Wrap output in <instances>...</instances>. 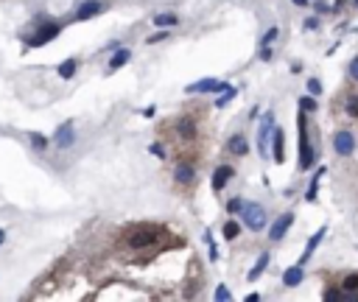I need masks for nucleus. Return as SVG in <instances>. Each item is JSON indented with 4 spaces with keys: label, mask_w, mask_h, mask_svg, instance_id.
I'll return each mask as SVG.
<instances>
[{
    "label": "nucleus",
    "mask_w": 358,
    "mask_h": 302,
    "mask_svg": "<svg viewBox=\"0 0 358 302\" xmlns=\"http://www.w3.org/2000/svg\"><path fill=\"white\" fill-rule=\"evenodd\" d=\"M297 126H299V168L308 171V168H314L316 151L311 148V143H308V126H305V115L297 118Z\"/></svg>",
    "instance_id": "nucleus-1"
},
{
    "label": "nucleus",
    "mask_w": 358,
    "mask_h": 302,
    "mask_svg": "<svg viewBox=\"0 0 358 302\" xmlns=\"http://www.w3.org/2000/svg\"><path fill=\"white\" fill-rule=\"evenodd\" d=\"M241 218L249 230H255V232H261L263 227H266V210H263L261 205H255V202H243Z\"/></svg>",
    "instance_id": "nucleus-2"
},
{
    "label": "nucleus",
    "mask_w": 358,
    "mask_h": 302,
    "mask_svg": "<svg viewBox=\"0 0 358 302\" xmlns=\"http://www.w3.org/2000/svg\"><path fill=\"white\" fill-rule=\"evenodd\" d=\"M274 132V112H263L261 115V129H258V151H261V157L269 160V134Z\"/></svg>",
    "instance_id": "nucleus-3"
},
{
    "label": "nucleus",
    "mask_w": 358,
    "mask_h": 302,
    "mask_svg": "<svg viewBox=\"0 0 358 302\" xmlns=\"http://www.w3.org/2000/svg\"><path fill=\"white\" fill-rule=\"evenodd\" d=\"M157 241H160V230H157V227H140V230L129 232V238H126V243L132 249L151 246V243H157Z\"/></svg>",
    "instance_id": "nucleus-4"
},
{
    "label": "nucleus",
    "mask_w": 358,
    "mask_h": 302,
    "mask_svg": "<svg viewBox=\"0 0 358 302\" xmlns=\"http://www.w3.org/2000/svg\"><path fill=\"white\" fill-rule=\"evenodd\" d=\"M59 31H62L59 23H45V25H39V28L34 31V36L28 39V45L39 48V45H45V42H50V39H56V36H59Z\"/></svg>",
    "instance_id": "nucleus-5"
},
{
    "label": "nucleus",
    "mask_w": 358,
    "mask_h": 302,
    "mask_svg": "<svg viewBox=\"0 0 358 302\" xmlns=\"http://www.w3.org/2000/svg\"><path fill=\"white\" fill-rule=\"evenodd\" d=\"M333 148L341 157H350L352 151H355V137H352L350 129H339V132L333 134Z\"/></svg>",
    "instance_id": "nucleus-6"
},
{
    "label": "nucleus",
    "mask_w": 358,
    "mask_h": 302,
    "mask_svg": "<svg viewBox=\"0 0 358 302\" xmlns=\"http://www.w3.org/2000/svg\"><path fill=\"white\" fill-rule=\"evenodd\" d=\"M291 224H294V213H283V216L269 227V241H283L285 232L291 230Z\"/></svg>",
    "instance_id": "nucleus-7"
},
{
    "label": "nucleus",
    "mask_w": 358,
    "mask_h": 302,
    "mask_svg": "<svg viewBox=\"0 0 358 302\" xmlns=\"http://www.w3.org/2000/svg\"><path fill=\"white\" fill-rule=\"evenodd\" d=\"M227 81H219V79H201V81H196V84H188L185 87V92H224L227 90Z\"/></svg>",
    "instance_id": "nucleus-8"
},
{
    "label": "nucleus",
    "mask_w": 358,
    "mask_h": 302,
    "mask_svg": "<svg viewBox=\"0 0 358 302\" xmlns=\"http://www.w3.org/2000/svg\"><path fill=\"white\" fill-rule=\"evenodd\" d=\"M101 12H104L101 0H84V3L76 9V20H90V17H95V14H101Z\"/></svg>",
    "instance_id": "nucleus-9"
},
{
    "label": "nucleus",
    "mask_w": 358,
    "mask_h": 302,
    "mask_svg": "<svg viewBox=\"0 0 358 302\" xmlns=\"http://www.w3.org/2000/svg\"><path fill=\"white\" fill-rule=\"evenodd\" d=\"M227 151H230V154H235V157H243V154H246L249 151V140H246V134H232L230 140H227Z\"/></svg>",
    "instance_id": "nucleus-10"
},
{
    "label": "nucleus",
    "mask_w": 358,
    "mask_h": 302,
    "mask_svg": "<svg viewBox=\"0 0 358 302\" xmlns=\"http://www.w3.org/2000/svg\"><path fill=\"white\" fill-rule=\"evenodd\" d=\"M325 235H328V227H319V230H316L314 235L308 238V246H305L302 258H299V266H305V263H308V260H311V255H314V249L319 246V241H322V238H325Z\"/></svg>",
    "instance_id": "nucleus-11"
},
{
    "label": "nucleus",
    "mask_w": 358,
    "mask_h": 302,
    "mask_svg": "<svg viewBox=\"0 0 358 302\" xmlns=\"http://www.w3.org/2000/svg\"><path fill=\"white\" fill-rule=\"evenodd\" d=\"M232 174H235V171H232L230 165H219V168L213 171V190H216V193L224 190V185L232 179Z\"/></svg>",
    "instance_id": "nucleus-12"
},
{
    "label": "nucleus",
    "mask_w": 358,
    "mask_h": 302,
    "mask_svg": "<svg viewBox=\"0 0 358 302\" xmlns=\"http://www.w3.org/2000/svg\"><path fill=\"white\" fill-rule=\"evenodd\" d=\"M73 123H62L56 129V148H67V145H73Z\"/></svg>",
    "instance_id": "nucleus-13"
},
{
    "label": "nucleus",
    "mask_w": 358,
    "mask_h": 302,
    "mask_svg": "<svg viewBox=\"0 0 358 302\" xmlns=\"http://www.w3.org/2000/svg\"><path fill=\"white\" fill-rule=\"evenodd\" d=\"M302 269H305V266H299V263H297V266H291V269H285V272H283V285L294 288V285L302 283V280H305V272H302Z\"/></svg>",
    "instance_id": "nucleus-14"
},
{
    "label": "nucleus",
    "mask_w": 358,
    "mask_h": 302,
    "mask_svg": "<svg viewBox=\"0 0 358 302\" xmlns=\"http://www.w3.org/2000/svg\"><path fill=\"white\" fill-rule=\"evenodd\" d=\"M272 154H274V163H283L285 160V151H283V129L274 126L272 132Z\"/></svg>",
    "instance_id": "nucleus-15"
},
{
    "label": "nucleus",
    "mask_w": 358,
    "mask_h": 302,
    "mask_svg": "<svg viewBox=\"0 0 358 302\" xmlns=\"http://www.w3.org/2000/svg\"><path fill=\"white\" fill-rule=\"evenodd\" d=\"M129 59H132V51H129V48H118L115 54H112V59H110V73L118 70V67H123Z\"/></svg>",
    "instance_id": "nucleus-16"
},
{
    "label": "nucleus",
    "mask_w": 358,
    "mask_h": 302,
    "mask_svg": "<svg viewBox=\"0 0 358 302\" xmlns=\"http://www.w3.org/2000/svg\"><path fill=\"white\" fill-rule=\"evenodd\" d=\"M266 266H269V252H263L261 258H258V263L252 266V272H249V283H255V280L266 272Z\"/></svg>",
    "instance_id": "nucleus-17"
},
{
    "label": "nucleus",
    "mask_w": 358,
    "mask_h": 302,
    "mask_svg": "<svg viewBox=\"0 0 358 302\" xmlns=\"http://www.w3.org/2000/svg\"><path fill=\"white\" fill-rule=\"evenodd\" d=\"M154 25H157V28H174V25H179V17H176V14H157V17H154Z\"/></svg>",
    "instance_id": "nucleus-18"
},
{
    "label": "nucleus",
    "mask_w": 358,
    "mask_h": 302,
    "mask_svg": "<svg viewBox=\"0 0 358 302\" xmlns=\"http://www.w3.org/2000/svg\"><path fill=\"white\" fill-rule=\"evenodd\" d=\"M322 174H325V168H319V171L314 174V179H311L308 193H305V199H308V202H314V199H316V193H319V179H322Z\"/></svg>",
    "instance_id": "nucleus-19"
},
{
    "label": "nucleus",
    "mask_w": 358,
    "mask_h": 302,
    "mask_svg": "<svg viewBox=\"0 0 358 302\" xmlns=\"http://www.w3.org/2000/svg\"><path fill=\"white\" fill-rule=\"evenodd\" d=\"M176 132L182 134L185 140H193V137H196V126H193V121H179V123H176Z\"/></svg>",
    "instance_id": "nucleus-20"
},
{
    "label": "nucleus",
    "mask_w": 358,
    "mask_h": 302,
    "mask_svg": "<svg viewBox=\"0 0 358 302\" xmlns=\"http://www.w3.org/2000/svg\"><path fill=\"white\" fill-rule=\"evenodd\" d=\"M174 176H176V182H182V185H185V182H190V179H193V168L182 163V165H176Z\"/></svg>",
    "instance_id": "nucleus-21"
},
{
    "label": "nucleus",
    "mask_w": 358,
    "mask_h": 302,
    "mask_svg": "<svg viewBox=\"0 0 358 302\" xmlns=\"http://www.w3.org/2000/svg\"><path fill=\"white\" fill-rule=\"evenodd\" d=\"M76 67H79V62H76V59H67V62H62V65H59V76H62V79H73Z\"/></svg>",
    "instance_id": "nucleus-22"
},
{
    "label": "nucleus",
    "mask_w": 358,
    "mask_h": 302,
    "mask_svg": "<svg viewBox=\"0 0 358 302\" xmlns=\"http://www.w3.org/2000/svg\"><path fill=\"white\" fill-rule=\"evenodd\" d=\"M238 235H241V227H238V221H227V224H224V238H227V241H235Z\"/></svg>",
    "instance_id": "nucleus-23"
},
{
    "label": "nucleus",
    "mask_w": 358,
    "mask_h": 302,
    "mask_svg": "<svg viewBox=\"0 0 358 302\" xmlns=\"http://www.w3.org/2000/svg\"><path fill=\"white\" fill-rule=\"evenodd\" d=\"M299 107H302V112H316V95H302L299 98Z\"/></svg>",
    "instance_id": "nucleus-24"
},
{
    "label": "nucleus",
    "mask_w": 358,
    "mask_h": 302,
    "mask_svg": "<svg viewBox=\"0 0 358 302\" xmlns=\"http://www.w3.org/2000/svg\"><path fill=\"white\" fill-rule=\"evenodd\" d=\"M341 288H344V291H352V294H358V274H347L344 283H341Z\"/></svg>",
    "instance_id": "nucleus-25"
},
{
    "label": "nucleus",
    "mask_w": 358,
    "mask_h": 302,
    "mask_svg": "<svg viewBox=\"0 0 358 302\" xmlns=\"http://www.w3.org/2000/svg\"><path fill=\"white\" fill-rule=\"evenodd\" d=\"M277 34H280V28L277 25H272V28L266 31V34H263V39H261V45H272L274 39H277Z\"/></svg>",
    "instance_id": "nucleus-26"
},
{
    "label": "nucleus",
    "mask_w": 358,
    "mask_h": 302,
    "mask_svg": "<svg viewBox=\"0 0 358 302\" xmlns=\"http://www.w3.org/2000/svg\"><path fill=\"white\" fill-rule=\"evenodd\" d=\"M232 98H235V90H232V87H227L224 92H221L219 95V101H216V107H224V104H230Z\"/></svg>",
    "instance_id": "nucleus-27"
},
{
    "label": "nucleus",
    "mask_w": 358,
    "mask_h": 302,
    "mask_svg": "<svg viewBox=\"0 0 358 302\" xmlns=\"http://www.w3.org/2000/svg\"><path fill=\"white\" fill-rule=\"evenodd\" d=\"M347 115H350V118H358V95L347 98Z\"/></svg>",
    "instance_id": "nucleus-28"
},
{
    "label": "nucleus",
    "mask_w": 358,
    "mask_h": 302,
    "mask_svg": "<svg viewBox=\"0 0 358 302\" xmlns=\"http://www.w3.org/2000/svg\"><path fill=\"white\" fill-rule=\"evenodd\" d=\"M216 299H219V302H227V299H232L230 288H227V285H219V288H216Z\"/></svg>",
    "instance_id": "nucleus-29"
},
{
    "label": "nucleus",
    "mask_w": 358,
    "mask_h": 302,
    "mask_svg": "<svg viewBox=\"0 0 358 302\" xmlns=\"http://www.w3.org/2000/svg\"><path fill=\"white\" fill-rule=\"evenodd\" d=\"M31 143H34V148H39V151L48 148V140H45L42 134H31Z\"/></svg>",
    "instance_id": "nucleus-30"
},
{
    "label": "nucleus",
    "mask_w": 358,
    "mask_h": 302,
    "mask_svg": "<svg viewBox=\"0 0 358 302\" xmlns=\"http://www.w3.org/2000/svg\"><path fill=\"white\" fill-rule=\"evenodd\" d=\"M163 39H168V31H157V34L148 36L146 42H148V45H154V42H163Z\"/></svg>",
    "instance_id": "nucleus-31"
},
{
    "label": "nucleus",
    "mask_w": 358,
    "mask_h": 302,
    "mask_svg": "<svg viewBox=\"0 0 358 302\" xmlns=\"http://www.w3.org/2000/svg\"><path fill=\"white\" fill-rule=\"evenodd\" d=\"M308 92H311V95H322V84H319V79H311V81H308Z\"/></svg>",
    "instance_id": "nucleus-32"
},
{
    "label": "nucleus",
    "mask_w": 358,
    "mask_h": 302,
    "mask_svg": "<svg viewBox=\"0 0 358 302\" xmlns=\"http://www.w3.org/2000/svg\"><path fill=\"white\" fill-rule=\"evenodd\" d=\"M241 207H243V199H230L227 210H230V213H241Z\"/></svg>",
    "instance_id": "nucleus-33"
},
{
    "label": "nucleus",
    "mask_w": 358,
    "mask_h": 302,
    "mask_svg": "<svg viewBox=\"0 0 358 302\" xmlns=\"http://www.w3.org/2000/svg\"><path fill=\"white\" fill-rule=\"evenodd\" d=\"M148 151H151L154 157H160V160L165 157V148H163V145H160V143H151V145H148Z\"/></svg>",
    "instance_id": "nucleus-34"
},
{
    "label": "nucleus",
    "mask_w": 358,
    "mask_h": 302,
    "mask_svg": "<svg viewBox=\"0 0 358 302\" xmlns=\"http://www.w3.org/2000/svg\"><path fill=\"white\" fill-rule=\"evenodd\" d=\"M350 79H355V81H358V56L350 62Z\"/></svg>",
    "instance_id": "nucleus-35"
},
{
    "label": "nucleus",
    "mask_w": 358,
    "mask_h": 302,
    "mask_svg": "<svg viewBox=\"0 0 358 302\" xmlns=\"http://www.w3.org/2000/svg\"><path fill=\"white\" fill-rule=\"evenodd\" d=\"M261 59L263 62H272V48H269V45H263V48H261Z\"/></svg>",
    "instance_id": "nucleus-36"
},
{
    "label": "nucleus",
    "mask_w": 358,
    "mask_h": 302,
    "mask_svg": "<svg viewBox=\"0 0 358 302\" xmlns=\"http://www.w3.org/2000/svg\"><path fill=\"white\" fill-rule=\"evenodd\" d=\"M316 25H319V20H316V17H311V20H305V28H316Z\"/></svg>",
    "instance_id": "nucleus-37"
},
{
    "label": "nucleus",
    "mask_w": 358,
    "mask_h": 302,
    "mask_svg": "<svg viewBox=\"0 0 358 302\" xmlns=\"http://www.w3.org/2000/svg\"><path fill=\"white\" fill-rule=\"evenodd\" d=\"M294 3H297V6H308V0H294Z\"/></svg>",
    "instance_id": "nucleus-38"
},
{
    "label": "nucleus",
    "mask_w": 358,
    "mask_h": 302,
    "mask_svg": "<svg viewBox=\"0 0 358 302\" xmlns=\"http://www.w3.org/2000/svg\"><path fill=\"white\" fill-rule=\"evenodd\" d=\"M3 241H6V232H3V230H0V243H3Z\"/></svg>",
    "instance_id": "nucleus-39"
},
{
    "label": "nucleus",
    "mask_w": 358,
    "mask_h": 302,
    "mask_svg": "<svg viewBox=\"0 0 358 302\" xmlns=\"http://www.w3.org/2000/svg\"><path fill=\"white\" fill-rule=\"evenodd\" d=\"M352 3H355V6H358V0H352Z\"/></svg>",
    "instance_id": "nucleus-40"
}]
</instances>
